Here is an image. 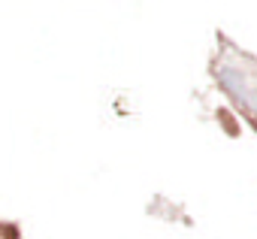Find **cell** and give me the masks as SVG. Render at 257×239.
<instances>
[{"instance_id": "obj_2", "label": "cell", "mask_w": 257, "mask_h": 239, "mask_svg": "<svg viewBox=\"0 0 257 239\" xmlns=\"http://www.w3.org/2000/svg\"><path fill=\"white\" fill-rule=\"evenodd\" d=\"M0 239H22L19 224H13V221H0Z\"/></svg>"}, {"instance_id": "obj_1", "label": "cell", "mask_w": 257, "mask_h": 239, "mask_svg": "<svg viewBox=\"0 0 257 239\" xmlns=\"http://www.w3.org/2000/svg\"><path fill=\"white\" fill-rule=\"evenodd\" d=\"M209 79L227 97L233 112L257 134V55L245 52L224 31H215L209 55Z\"/></svg>"}]
</instances>
